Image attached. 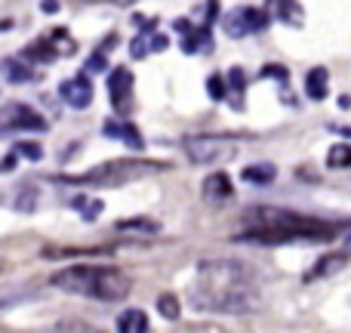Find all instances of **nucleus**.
<instances>
[{"label":"nucleus","mask_w":351,"mask_h":333,"mask_svg":"<svg viewBox=\"0 0 351 333\" xmlns=\"http://www.w3.org/2000/svg\"><path fill=\"white\" fill-rule=\"evenodd\" d=\"M243 87H247V80H243V71H241V68H231V71H228V90L234 93V96H241Z\"/></svg>","instance_id":"obj_26"},{"label":"nucleus","mask_w":351,"mask_h":333,"mask_svg":"<svg viewBox=\"0 0 351 333\" xmlns=\"http://www.w3.org/2000/svg\"><path fill=\"white\" fill-rule=\"evenodd\" d=\"M336 133H342V136H351V130H346V127H333Z\"/></svg>","instance_id":"obj_32"},{"label":"nucleus","mask_w":351,"mask_h":333,"mask_svg":"<svg viewBox=\"0 0 351 333\" xmlns=\"http://www.w3.org/2000/svg\"><path fill=\"white\" fill-rule=\"evenodd\" d=\"M0 121H3V133H12V130H47V121H43L34 108L19 105V102L6 105Z\"/></svg>","instance_id":"obj_8"},{"label":"nucleus","mask_w":351,"mask_h":333,"mask_svg":"<svg viewBox=\"0 0 351 333\" xmlns=\"http://www.w3.org/2000/svg\"><path fill=\"white\" fill-rule=\"evenodd\" d=\"M305 93H308V99H315V102L327 99V93H330V71L327 68H311V71L305 74Z\"/></svg>","instance_id":"obj_15"},{"label":"nucleus","mask_w":351,"mask_h":333,"mask_svg":"<svg viewBox=\"0 0 351 333\" xmlns=\"http://www.w3.org/2000/svg\"><path fill=\"white\" fill-rule=\"evenodd\" d=\"M152 49H154V53L167 49V37H164V34H154V37H152Z\"/></svg>","instance_id":"obj_29"},{"label":"nucleus","mask_w":351,"mask_h":333,"mask_svg":"<svg viewBox=\"0 0 351 333\" xmlns=\"http://www.w3.org/2000/svg\"><path fill=\"white\" fill-rule=\"evenodd\" d=\"M262 74H265V78H278V80H287V71H284V68H280V65H265V71H262Z\"/></svg>","instance_id":"obj_28"},{"label":"nucleus","mask_w":351,"mask_h":333,"mask_svg":"<svg viewBox=\"0 0 351 333\" xmlns=\"http://www.w3.org/2000/svg\"><path fill=\"white\" fill-rule=\"evenodd\" d=\"M259 299V287L250 266L237 260H204L197 266L191 303L206 312H250Z\"/></svg>","instance_id":"obj_1"},{"label":"nucleus","mask_w":351,"mask_h":333,"mask_svg":"<svg viewBox=\"0 0 351 333\" xmlns=\"http://www.w3.org/2000/svg\"><path fill=\"white\" fill-rule=\"evenodd\" d=\"M145 43H148V34H139V37L133 41V47H130V56H133V59H142V56L148 53Z\"/></svg>","instance_id":"obj_27"},{"label":"nucleus","mask_w":351,"mask_h":333,"mask_svg":"<svg viewBox=\"0 0 351 333\" xmlns=\"http://www.w3.org/2000/svg\"><path fill=\"white\" fill-rule=\"evenodd\" d=\"M25 59H28V62H37V65H47V62L59 59V53H56V47H53V41H49V34L31 43V47L25 49Z\"/></svg>","instance_id":"obj_16"},{"label":"nucleus","mask_w":351,"mask_h":333,"mask_svg":"<svg viewBox=\"0 0 351 333\" xmlns=\"http://www.w3.org/2000/svg\"><path fill=\"white\" fill-rule=\"evenodd\" d=\"M274 176H278V170L271 164H253L243 170V182H253V185H268V182H274Z\"/></svg>","instance_id":"obj_18"},{"label":"nucleus","mask_w":351,"mask_h":333,"mask_svg":"<svg viewBox=\"0 0 351 333\" xmlns=\"http://www.w3.org/2000/svg\"><path fill=\"white\" fill-rule=\"evenodd\" d=\"M12 167H16V154H6V158H3V170H6V173H10Z\"/></svg>","instance_id":"obj_30"},{"label":"nucleus","mask_w":351,"mask_h":333,"mask_svg":"<svg viewBox=\"0 0 351 333\" xmlns=\"http://www.w3.org/2000/svg\"><path fill=\"white\" fill-rule=\"evenodd\" d=\"M49 284L59 287L65 293H77V297H90V299H105V303H114V299L130 297L133 290V281L130 275H123L121 268H108V266H71L62 268L49 278Z\"/></svg>","instance_id":"obj_3"},{"label":"nucleus","mask_w":351,"mask_h":333,"mask_svg":"<svg viewBox=\"0 0 351 333\" xmlns=\"http://www.w3.org/2000/svg\"><path fill=\"white\" fill-rule=\"evenodd\" d=\"M185 152L194 164H216L234 154V146L228 139H219V136H191L185 139Z\"/></svg>","instance_id":"obj_5"},{"label":"nucleus","mask_w":351,"mask_h":333,"mask_svg":"<svg viewBox=\"0 0 351 333\" xmlns=\"http://www.w3.org/2000/svg\"><path fill=\"white\" fill-rule=\"evenodd\" d=\"M59 96L65 99L71 108H90L93 102V84L86 74H74V78H68L65 84L59 87Z\"/></svg>","instance_id":"obj_10"},{"label":"nucleus","mask_w":351,"mask_h":333,"mask_svg":"<svg viewBox=\"0 0 351 333\" xmlns=\"http://www.w3.org/2000/svg\"><path fill=\"white\" fill-rule=\"evenodd\" d=\"M200 194H204L206 204H228L231 198H234V185H231L228 173H210L204 179V185H200Z\"/></svg>","instance_id":"obj_11"},{"label":"nucleus","mask_w":351,"mask_h":333,"mask_svg":"<svg viewBox=\"0 0 351 333\" xmlns=\"http://www.w3.org/2000/svg\"><path fill=\"white\" fill-rule=\"evenodd\" d=\"M105 65H108V56H105V49H102V53H93L90 56V62H86L84 71L86 74H99V71H105Z\"/></svg>","instance_id":"obj_25"},{"label":"nucleus","mask_w":351,"mask_h":333,"mask_svg":"<svg viewBox=\"0 0 351 333\" xmlns=\"http://www.w3.org/2000/svg\"><path fill=\"white\" fill-rule=\"evenodd\" d=\"M173 28L182 34V49L185 53H210L213 37L206 25H188V19H176Z\"/></svg>","instance_id":"obj_9"},{"label":"nucleus","mask_w":351,"mask_h":333,"mask_svg":"<svg viewBox=\"0 0 351 333\" xmlns=\"http://www.w3.org/2000/svg\"><path fill=\"white\" fill-rule=\"evenodd\" d=\"M346 262H348V253H346V250H339V253H327V256H321V260L315 262V268H311L305 278L315 281V278H327V275H336L339 268H346Z\"/></svg>","instance_id":"obj_14"},{"label":"nucleus","mask_w":351,"mask_h":333,"mask_svg":"<svg viewBox=\"0 0 351 333\" xmlns=\"http://www.w3.org/2000/svg\"><path fill=\"white\" fill-rule=\"evenodd\" d=\"M348 164H351V146L339 142V146L330 148V154H327V167L330 170H339V167H348Z\"/></svg>","instance_id":"obj_20"},{"label":"nucleus","mask_w":351,"mask_h":333,"mask_svg":"<svg viewBox=\"0 0 351 333\" xmlns=\"http://www.w3.org/2000/svg\"><path fill=\"white\" fill-rule=\"evenodd\" d=\"M108 93H111V105L117 115L127 117L133 111V71L130 68H114L108 74Z\"/></svg>","instance_id":"obj_7"},{"label":"nucleus","mask_w":351,"mask_h":333,"mask_svg":"<svg viewBox=\"0 0 351 333\" xmlns=\"http://www.w3.org/2000/svg\"><path fill=\"white\" fill-rule=\"evenodd\" d=\"M158 312L164 318H170V321H176V318H179V312H182V306H179V299H176L173 293H164V297L158 299Z\"/></svg>","instance_id":"obj_21"},{"label":"nucleus","mask_w":351,"mask_h":333,"mask_svg":"<svg viewBox=\"0 0 351 333\" xmlns=\"http://www.w3.org/2000/svg\"><path fill=\"white\" fill-rule=\"evenodd\" d=\"M3 78L10 84H28V80L37 78V71L31 68V62L25 56H10V59H3Z\"/></svg>","instance_id":"obj_12"},{"label":"nucleus","mask_w":351,"mask_h":333,"mask_svg":"<svg viewBox=\"0 0 351 333\" xmlns=\"http://www.w3.org/2000/svg\"><path fill=\"white\" fill-rule=\"evenodd\" d=\"M268 25V12L265 10H256V6H237L234 12L222 19V28L228 37H247V34H256Z\"/></svg>","instance_id":"obj_6"},{"label":"nucleus","mask_w":351,"mask_h":333,"mask_svg":"<svg viewBox=\"0 0 351 333\" xmlns=\"http://www.w3.org/2000/svg\"><path fill=\"white\" fill-rule=\"evenodd\" d=\"M336 225L315 216L284 210V207H250L243 213L241 241L253 244H293V241H327L336 235Z\"/></svg>","instance_id":"obj_2"},{"label":"nucleus","mask_w":351,"mask_h":333,"mask_svg":"<svg viewBox=\"0 0 351 333\" xmlns=\"http://www.w3.org/2000/svg\"><path fill=\"white\" fill-rule=\"evenodd\" d=\"M16 152L22 154V158H28V161H40L43 158V148L37 146V142H19Z\"/></svg>","instance_id":"obj_24"},{"label":"nucleus","mask_w":351,"mask_h":333,"mask_svg":"<svg viewBox=\"0 0 351 333\" xmlns=\"http://www.w3.org/2000/svg\"><path fill=\"white\" fill-rule=\"evenodd\" d=\"M274 12H278L287 25H299V19H302V6H296V3H278Z\"/></svg>","instance_id":"obj_23"},{"label":"nucleus","mask_w":351,"mask_h":333,"mask_svg":"<svg viewBox=\"0 0 351 333\" xmlns=\"http://www.w3.org/2000/svg\"><path fill=\"white\" fill-rule=\"evenodd\" d=\"M158 170H167L164 161H111V164L90 170L71 182H77V185H121V182H133L139 176L158 173Z\"/></svg>","instance_id":"obj_4"},{"label":"nucleus","mask_w":351,"mask_h":333,"mask_svg":"<svg viewBox=\"0 0 351 333\" xmlns=\"http://www.w3.org/2000/svg\"><path fill=\"white\" fill-rule=\"evenodd\" d=\"M117 333H148V315L139 309H127L117 318Z\"/></svg>","instance_id":"obj_17"},{"label":"nucleus","mask_w":351,"mask_h":333,"mask_svg":"<svg viewBox=\"0 0 351 333\" xmlns=\"http://www.w3.org/2000/svg\"><path fill=\"white\" fill-rule=\"evenodd\" d=\"M342 250H346V253L351 256V231H348V235H346V244H342Z\"/></svg>","instance_id":"obj_31"},{"label":"nucleus","mask_w":351,"mask_h":333,"mask_svg":"<svg viewBox=\"0 0 351 333\" xmlns=\"http://www.w3.org/2000/svg\"><path fill=\"white\" fill-rule=\"evenodd\" d=\"M117 231H139V235H148V231H158V222L145 216H136V219H121L117 222Z\"/></svg>","instance_id":"obj_19"},{"label":"nucleus","mask_w":351,"mask_h":333,"mask_svg":"<svg viewBox=\"0 0 351 333\" xmlns=\"http://www.w3.org/2000/svg\"><path fill=\"white\" fill-rule=\"evenodd\" d=\"M105 136H114V139H121V142H127L133 152H139L142 148V136H139V130L133 127L130 121H108L105 124V130H102Z\"/></svg>","instance_id":"obj_13"},{"label":"nucleus","mask_w":351,"mask_h":333,"mask_svg":"<svg viewBox=\"0 0 351 333\" xmlns=\"http://www.w3.org/2000/svg\"><path fill=\"white\" fill-rule=\"evenodd\" d=\"M206 90H210V96L216 99V102L228 99V78H222V74H213V78L206 80Z\"/></svg>","instance_id":"obj_22"}]
</instances>
